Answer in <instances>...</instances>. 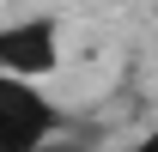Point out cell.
I'll list each match as a JSON object with an SVG mask.
<instances>
[{
	"label": "cell",
	"instance_id": "6da1fadb",
	"mask_svg": "<svg viewBox=\"0 0 158 152\" xmlns=\"http://www.w3.org/2000/svg\"><path fill=\"white\" fill-rule=\"evenodd\" d=\"M55 128V110L31 91V79L0 73V152H31Z\"/></svg>",
	"mask_w": 158,
	"mask_h": 152
},
{
	"label": "cell",
	"instance_id": "7a4b0ae2",
	"mask_svg": "<svg viewBox=\"0 0 158 152\" xmlns=\"http://www.w3.org/2000/svg\"><path fill=\"white\" fill-rule=\"evenodd\" d=\"M0 73H19V79L55 73V24L49 19L6 24V31H0Z\"/></svg>",
	"mask_w": 158,
	"mask_h": 152
},
{
	"label": "cell",
	"instance_id": "3957f363",
	"mask_svg": "<svg viewBox=\"0 0 158 152\" xmlns=\"http://www.w3.org/2000/svg\"><path fill=\"white\" fill-rule=\"evenodd\" d=\"M140 152H158V134H152V140H146V146H140Z\"/></svg>",
	"mask_w": 158,
	"mask_h": 152
},
{
	"label": "cell",
	"instance_id": "277c9868",
	"mask_svg": "<svg viewBox=\"0 0 158 152\" xmlns=\"http://www.w3.org/2000/svg\"><path fill=\"white\" fill-rule=\"evenodd\" d=\"M31 152H61V146H31Z\"/></svg>",
	"mask_w": 158,
	"mask_h": 152
}]
</instances>
